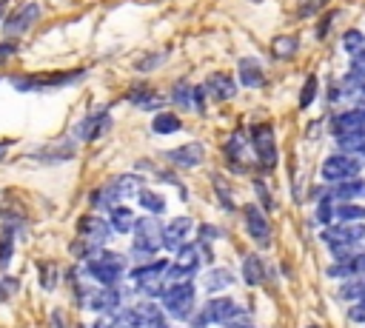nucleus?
<instances>
[{"mask_svg": "<svg viewBox=\"0 0 365 328\" xmlns=\"http://www.w3.org/2000/svg\"><path fill=\"white\" fill-rule=\"evenodd\" d=\"M134 222H137V217H134V211L128 205H114L108 211V225L117 234H131L134 231Z\"/></svg>", "mask_w": 365, "mask_h": 328, "instance_id": "28", "label": "nucleus"}, {"mask_svg": "<svg viewBox=\"0 0 365 328\" xmlns=\"http://www.w3.org/2000/svg\"><path fill=\"white\" fill-rule=\"evenodd\" d=\"M165 57H168V51H151V54L140 57V60L134 63V68H137V71H154V68H160V66L165 63Z\"/></svg>", "mask_w": 365, "mask_h": 328, "instance_id": "38", "label": "nucleus"}, {"mask_svg": "<svg viewBox=\"0 0 365 328\" xmlns=\"http://www.w3.org/2000/svg\"><path fill=\"white\" fill-rule=\"evenodd\" d=\"M194 231V220L191 217H174L163 225V248L177 251L180 245L188 242V234Z\"/></svg>", "mask_w": 365, "mask_h": 328, "instance_id": "19", "label": "nucleus"}, {"mask_svg": "<svg viewBox=\"0 0 365 328\" xmlns=\"http://www.w3.org/2000/svg\"><path fill=\"white\" fill-rule=\"evenodd\" d=\"M202 88H205V94H211L217 103H225V100H231V97L237 94V83H234V77H231L228 71H214V74H208L205 83H202Z\"/></svg>", "mask_w": 365, "mask_h": 328, "instance_id": "21", "label": "nucleus"}, {"mask_svg": "<svg viewBox=\"0 0 365 328\" xmlns=\"http://www.w3.org/2000/svg\"><path fill=\"white\" fill-rule=\"evenodd\" d=\"M359 128H365V106H354V108H345V111L331 117L334 137L336 134H348V131H359Z\"/></svg>", "mask_w": 365, "mask_h": 328, "instance_id": "23", "label": "nucleus"}, {"mask_svg": "<svg viewBox=\"0 0 365 328\" xmlns=\"http://www.w3.org/2000/svg\"><path fill=\"white\" fill-rule=\"evenodd\" d=\"M77 231H80V240H86L88 245L106 248L108 234H111V225H108V220H100V217H83L77 222Z\"/></svg>", "mask_w": 365, "mask_h": 328, "instance_id": "20", "label": "nucleus"}, {"mask_svg": "<svg viewBox=\"0 0 365 328\" xmlns=\"http://www.w3.org/2000/svg\"><path fill=\"white\" fill-rule=\"evenodd\" d=\"M188 322H191V328H208V325H211V322H208V319H205V317H202L200 311H197V314H194V317H191Z\"/></svg>", "mask_w": 365, "mask_h": 328, "instance_id": "47", "label": "nucleus"}, {"mask_svg": "<svg viewBox=\"0 0 365 328\" xmlns=\"http://www.w3.org/2000/svg\"><path fill=\"white\" fill-rule=\"evenodd\" d=\"M86 71H60V74H37V77H17L14 86L20 91H40V88H60V86H71L74 80H83Z\"/></svg>", "mask_w": 365, "mask_h": 328, "instance_id": "13", "label": "nucleus"}, {"mask_svg": "<svg viewBox=\"0 0 365 328\" xmlns=\"http://www.w3.org/2000/svg\"><path fill=\"white\" fill-rule=\"evenodd\" d=\"M334 222H365L362 203H334Z\"/></svg>", "mask_w": 365, "mask_h": 328, "instance_id": "31", "label": "nucleus"}, {"mask_svg": "<svg viewBox=\"0 0 365 328\" xmlns=\"http://www.w3.org/2000/svg\"><path fill=\"white\" fill-rule=\"evenodd\" d=\"M108 128H111V114H108V108H106V106H100V108L88 111V114H86V117L77 123V128H74V137H77V140H86V143H91V140L103 137Z\"/></svg>", "mask_w": 365, "mask_h": 328, "instance_id": "15", "label": "nucleus"}, {"mask_svg": "<svg viewBox=\"0 0 365 328\" xmlns=\"http://www.w3.org/2000/svg\"><path fill=\"white\" fill-rule=\"evenodd\" d=\"M334 140H336V148H339L342 154H351V157L365 160V128L348 131V134H336Z\"/></svg>", "mask_w": 365, "mask_h": 328, "instance_id": "26", "label": "nucleus"}, {"mask_svg": "<svg viewBox=\"0 0 365 328\" xmlns=\"http://www.w3.org/2000/svg\"><path fill=\"white\" fill-rule=\"evenodd\" d=\"M319 237L328 248H356L365 240V222H334L325 225Z\"/></svg>", "mask_w": 365, "mask_h": 328, "instance_id": "8", "label": "nucleus"}, {"mask_svg": "<svg viewBox=\"0 0 365 328\" xmlns=\"http://www.w3.org/2000/svg\"><path fill=\"white\" fill-rule=\"evenodd\" d=\"M168 100H171L174 106H180L182 111H185V108H194V86H191L188 80H177V83L171 86Z\"/></svg>", "mask_w": 365, "mask_h": 328, "instance_id": "32", "label": "nucleus"}, {"mask_svg": "<svg viewBox=\"0 0 365 328\" xmlns=\"http://www.w3.org/2000/svg\"><path fill=\"white\" fill-rule=\"evenodd\" d=\"M194 111H205V88L202 86H194Z\"/></svg>", "mask_w": 365, "mask_h": 328, "instance_id": "46", "label": "nucleus"}, {"mask_svg": "<svg viewBox=\"0 0 365 328\" xmlns=\"http://www.w3.org/2000/svg\"><path fill=\"white\" fill-rule=\"evenodd\" d=\"M163 157H165L174 168H197V165L205 160V148H202L200 143H185V145H177V148L163 151Z\"/></svg>", "mask_w": 365, "mask_h": 328, "instance_id": "18", "label": "nucleus"}, {"mask_svg": "<svg viewBox=\"0 0 365 328\" xmlns=\"http://www.w3.org/2000/svg\"><path fill=\"white\" fill-rule=\"evenodd\" d=\"M359 171H362V160H359V157H351V154H342V151L325 157L322 165H319V177H322L328 185L354 180V177H359Z\"/></svg>", "mask_w": 365, "mask_h": 328, "instance_id": "6", "label": "nucleus"}, {"mask_svg": "<svg viewBox=\"0 0 365 328\" xmlns=\"http://www.w3.org/2000/svg\"><path fill=\"white\" fill-rule=\"evenodd\" d=\"M297 51H299V37H294V34H279L271 40L274 60H291Z\"/></svg>", "mask_w": 365, "mask_h": 328, "instance_id": "30", "label": "nucleus"}, {"mask_svg": "<svg viewBox=\"0 0 365 328\" xmlns=\"http://www.w3.org/2000/svg\"><path fill=\"white\" fill-rule=\"evenodd\" d=\"M91 328H125V325H123V314H120V311H114V314H100Z\"/></svg>", "mask_w": 365, "mask_h": 328, "instance_id": "41", "label": "nucleus"}, {"mask_svg": "<svg viewBox=\"0 0 365 328\" xmlns=\"http://www.w3.org/2000/svg\"><path fill=\"white\" fill-rule=\"evenodd\" d=\"M6 148H9V143H0V157L6 154Z\"/></svg>", "mask_w": 365, "mask_h": 328, "instance_id": "51", "label": "nucleus"}, {"mask_svg": "<svg viewBox=\"0 0 365 328\" xmlns=\"http://www.w3.org/2000/svg\"><path fill=\"white\" fill-rule=\"evenodd\" d=\"M134 245H131V254L137 260H154V254L163 248V225L160 220H154L151 214L148 217H137L134 222Z\"/></svg>", "mask_w": 365, "mask_h": 328, "instance_id": "4", "label": "nucleus"}, {"mask_svg": "<svg viewBox=\"0 0 365 328\" xmlns=\"http://www.w3.org/2000/svg\"><path fill=\"white\" fill-rule=\"evenodd\" d=\"M362 197H365V180L362 177H354V180H345V183H336L331 188L317 191V200H331V203H356Z\"/></svg>", "mask_w": 365, "mask_h": 328, "instance_id": "16", "label": "nucleus"}, {"mask_svg": "<svg viewBox=\"0 0 365 328\" xmlns=\"http://www.w3.org/2000/svg\"><path fill=\"white\" fill-rule=\"evenodd\" d=\"M348 319L351 322H362L365 325V302H354L351 311H348Z\"/></svg>", "mask_w": 365, "mask_h": 328, "instance_id": "44", "label": "nucleus"}, {"mask_svg": "<svg viewBox=\"0 0 365 328\" xmlns=\"http://www.w3.org/2000/svg\"><path fill=\"white\" fill-rule=\"evenodd\" d=\"M308 328H319V325H308Z\"/></svg>", "mask_w": 365, "mask_h": 328, "instance_id": "53", "label": "nucleus"}, {"mask_svg": "<svg viewBox=\"0 0 365 328\" xmlns=\"http://www.w3.org/2000/svg\"><path fill=\"white\" fill-rule=\"evenodd\" d=\"M14 54V43H0V63H3V57H11Z\"/></svg>", "mask_w": 365, "mask_h": 328, "instance_id": "48", "label": "nucleus"}, {"mask_svg": "<svg viewBox=\"0 0 365 328\" xmlns=\"http://www.w3.org/2000/svg\"><path fill=\"white\" fill-rule=\"evenodd\" d=\"M83 305H86L88 311H94L97 317H100V314H114V311H120V305H123V294H120L117 285H100V288H91V291L86 294Z\"/></svg>", "mask_w": 365, "mask_h": 328, "instance_id": "12", "label": "nucleus"}, {"mask_svg": "<svg viewBox=\"0 0 365 328\" xmlns=\"http://www.w3.org/2000/svg\"><path fill=\"white\" fill-rule=\"evenodd\" d=\"M145 328H171V325H168V319H165V317L160 314V317H157V319H151V322H148Z\"/></svg>", "mask_w": 365, "mask_h": 328, "instance_id": "49", "label": "nucleus"}, {"mask_svg": "<svg viewBox=\"0 0 365 328\" xmlns=\"http://www.w3.org/2000/svg\"><path fill=\"white\" fill-rule=\"evenodd\" d=\"M51 328H66V322H63V314H60V311H51Z\"/></svg>", "mask_w": 365, "mask_h": 328, "instance_id": "50", "label": "nucleus"}, {"mask_svg": "<svg viewBox=\"0 0 365 328\" xmlns=\"http://www.w3.org/2000/svg\"><path fill=\"white\" fill-rule=\"evenodd\" d=\"M17 280L14 277H0V299H9L14 291H17Z\"/></svg>", "mask_w": 365, "mask_h": 328, "instance_id": "43", "label": "nucleus"}, {"mask_svg": "<svg viewBox=\"0 0 365 328\" xmlns=\"http://www.w3.org/2000/svg\"><path fill=\"white\" fill-rule=\"evenodd\" d=\"M248 137H251V148H254V157H257L259 168L271 171L277 165V137H274V128L268 123H257V125H251Z\"/></svg>", "mask_w": 365, "mask_h": 328, "instance_id": "7", "label": "nucleus"}, {"mask_svg": "<svg viewBox=\"0 0 365 328\" xmlns=\"http://www.w3.org/2000/svg\"><path fill=\"white\" fill-rule=\"evenodd\" d=\"M11 254H14V231H3L0 234V271L9 268Z\"/></svg>", "mask_w": 365, "mask_h": 328, "instance_id": "37", "label": "nucleus"}, {"mask_svg": "<svg viewBox=\"0 0 365 328\" xmlns=\"http://www.w3.org/2000/svg\"><path fill=\"white\" fill-rule=\"evenodd\" d=\"M94 282L100 285H120L123 274H125V257L117 254V251H108V248H100L91 260H86V268H83Z\"/></svg>", "mask_w": 365, "mask_h": 328, "instance_id": "2", "label": "nucleus"}, {"mask_svg": "<svg viewBox=\"0 0 365 328\" xmlns=\"http://www.w3.org/2000/svg\"><path fill=\"white\" fill-rule=\"evenodd\" d=\"M348 77L365 83V51H359V54H354L348 60Z\"/></svg>", "mask_w": 365, "mask_h": 328, "instance_id": "40", "label": "nucleus"}, {"mask_svg": "<svg viewBox=\"0 0 365 328\" xmlns=\"http://www.w3.org/2000/svg\"><path fill=\"white\" fill-rule=\"evenodd\" d=\"M125 100H128L131 106L143 108V111H160V106L165 103V97H163L157 88L145 86V83H140V86H131V88L125 91Z\"/></svg>", "mask_w": 365, "mask_h": 328, "instance_id": "22", "label": "nucleus"}, {"mask_svg": "<svg viewBox=\"0 0 365 328\" xmlns=\"http://www.w3.org/2000/svg\"><path fill=\"white\" fill-rule=\"evenodd\" d=\"M40 274H43V280H40V282H43V288H46V291H51V288H54V268L46 262V265L40 268Z\"/></svg>", "mask_w": 365, "mask_h": 328, "instance_id": "45", "label": "nucleus"}, {"mask_svg": "<svg viewBox=\"0 0 365 328\" xmlns=\"http://www.w3.org/2000/svg\"><path fill=\"white\" fill-rule=\"evenodd\" d=\"M242 280L248 288H257L265 282V262L259 260V254H245L242 260Z\"/></svg>", "mask_w": 365, "mask_h": 328, "instance_id": "27", "label": "nucleus"}, {"mask_svg": "<svg viewBox=\"0 0 365 328\" xmlns=\"http://www.w3.org/2000/svg\"><path fill=\"white\" fill-rule=\"evenodd\" d=\"M222 154H225V163L234 168V171H245V165H248V160H251V137L242 131V128H237L228 140H225V145H222Z\"/></svg>", "mask_w": 365, "mask_h": 328, "instance_id": "14", "label": "nucleus"}, {"mask_svg": "<svg viewBox=\"0 0 365 328\" xmlns=\"http://www.w3.org/2000/svg\"><path fill=\"white\" fill-rule=\"evenodd\" d=\"M143 191V177L140 174H120V177H114L108 185H103V188H97L94 194H91V203L97 205V208H114V205H120V200H128V197H137Z\"/></svg>", "mask_w": 365, "mask_h": 328, "instance_id": "3", "label": "nucleus"}, {"mask_svg": "<svg viewBox=\"0 0 365 328\" xmlns=\"http://www.w3.org/2000/svg\"><path fill=\"white\" fill-rule=\"evenodd\" d=\"M3 9H6V0H0V14H3Z\"/></svg>", "mask_w": 365, "mask_h": 328, "instance_id": "52", "label": "nucleus"}, {"mask_svg": "<svg viewBox=\"0 0 365 328\" xmlns=\"http://www.w3.org/2000/svg\"><path fill=\"white\" fill-rule=\"evenodd\" d=\"M200 271V248L185 242L174 251V260L168 262V280L180 282V280H191Z\"/></svg>", "mask_w": 365, "mask_h": 328, "instance_id": "10", "label": "nucleus"}, {"mask_svg": "<svg viewBox=\"0 0 365 328\" xmlns=\"http://www.w3.org/2000/svg\"><path fill=\"white\" fill-rule=\"evenodd\" d=\"M200 314H202L208 322H217V325H234L237 319L245 317V308H242L237 299H231V297H211V299L202 305Z\"/></svg>", "mask_w": 365, "mask_h": 328, "instance_id": "9", "label": "nucleus"}, {"mask_svg": "<svg viewBox=\"0 0 365 328\" xmlns=\"http://www.w3.org/2000/svg\"><path fill=\"white\" fill-rule=\"evenodd\" d=\"M237 74H240V83L245 88H262L265 86V68L257 57H242L237 66Z\"/></svg>", "mask_w": 365, "mask_h": 328, "instance_id": "25", "label": "nucleus"}, {"mask_svg": "<svg viewBox=\"0 0 365 328\" xmlns=\"http://www.w3.org/2000/svg\"><path fill=\"white\" fill-rule=\"evenodd\" d=\"M160 299H163V308L168 311V317H174V319L188 322V319L197 314V311H194V305H197V288H194L191 280L168 282Z\"/></svg>", "mask_w": 365, "mask_h": 328, "instance_id": "1", "label": "nucleus"}, {"mask_svg": "<svg viewBox=\"0 0 365 328\" xmlns=\"http://www.w3.org/2000/svg\"><path fill=\"white\" fill-rule=\"evenodd\" d=\"M254 188H257V194H259V203H262V208H265V211H271V208H274V200H271V194H268L265 183H262V180H254Z\"/></svg>", "mask_w": 365, "mask_h": 328, "instance_id": "42", "label": "nucleus"}, {"mask_svg": "<svg viewBox=\"0 0 365 328\" xmlns=\"http://www.w3.org/2000/svg\"><path fill=\"white\" fill-rule=\"evenodd\" d=\"M37 17H40V6H37V3H26V6H20V9H17L14 14H9L6 23H3L6 37H20L23 31H29V26L37 23Z\"/></svg>", "mask_w": 365, "mask_h": 328, "instance_id": "17", "label": "nucleus"}, {"mask_svg": "<svg viewBox=\"0 0 365 328\" xmlns=\"http://www.w3.org/2000/svg\"><path fill=\"white\" fill-rule=\"evenodd\" d=\"M317 88H319V83H317V77L311 74V77L302 83V91H299V108H311V106H314Z\"/></svg>", "mask_w": 365, "mask_h": 328, "instance_id": "39", "label": "nucleus"}, {"mask_svg": "<svg viewBox=\"0 0 365 328\" xmlns=\"http://www.w3.org/2000/svg\"><path fill=\"white\" fill-rule=\"evenodd\" d=\"M137 200H140V205H143L148 214H163V211H165L163 194H157V191H151V188H143V191L137 194Z\"/></svg>", "mask_w": 365, "mask_h": 328, "instance_id": "34", "label": "nucleus"}, {"mask_svg": "<svg viewBox=\"0 0 365 328\" xmlns=\"http://www.w3.org/2000/svg\"><path fill=\"white\" fill-rule=\"evenodd\" d=\"M234 274L228 271V268H211V271H205V291L208 294H220V291H228L231 285H234Z\"/></svg>", "mask_w": 365, "mask_h": 328, "instance_id": "29", "label": "nucleus"}, {"mask_svg": "<svg viewBox=\"0 0 365 328\" xmlns=\"http://www.w3.org/2000/svg\"><path fill=\"white\" fill-rule=\"evenodd\" d=\"M342 48L354 57V54H359V51H365V34L359 31V29H348V31H342Z\"/></svg>", "mask_w": 365, "mask_h": 328, "instance_id": "35", "label": "nucleus"}, {"mask_svg": "<svg viewBox=\"0 0 365 328\" xmlns=\"http://www.w3.org/2000/svg\"><path fill=\"white\" fill-rule=\"evenodd\" d=\"M180 128H182V123H180V117L171 114V111H157L154 120H151V131H154V134H174V131H180Z\"/></svg>", "mask_w": 365, "mask_h": 328, "instance_id": "33", "label": "nucleus"}, {"mask_svg": "<svg viewBox=\"0 0 365 328\" xmlns=\"http://www.w3.org/2000/svg\"><path fill=\"white\" fill-rule=\"evenodd\" d=\"M242 222H245L248 237H251L259 248H268V245H271V222H268V214H265L259 205H254V203L242 205Z\"/></svg>", "mask_w": 365, "mask_h": 328, "instance_id": "11", "label": "nucleus"}, {"mask_svg": "<svg viewBox=\"0 0 365 328\" xmlns=\"http://www.w3.org/2000/svg\"><path fill=\"white\" fill-rule=\"evenodd\" d=\"M168 262L171 260H148L140 262L137 268H131V282L137 285V291H143L145 297H163L165 291V277H168Z\"/></svg>", "mask_w": 365, "mask_h": 328, "instance_id": "5", "label": "nucleus"}, {"mask_svg": "<svg viewBox=\"0 0 365 328\" xmlns=\"http://www.w3.org/2000/svg\"><path fill=\"white\" fill-rule=\"evenodd\" d=\"M328 277H342V280H365V251L348 257V260H336L328 268Z\"/></svg>", "mask_w": 365, "mask_h": 328, "instance_id": "24", "label": "nucleus"}, {"mask_svg": "<svg viewBox=\"0 0 365 328\" xmlns=\"http://www.w3.org/2000/svg\"><path fill=\"white\" fill-rule=\"evenodd\" d=\"M211 185H214V191H217V197H220V205L225 208V211H234L237 205H234V191L225 185V180L220 177V174H211Z\"/></svg>", "mask_w": 365, "mask_h": 328, "instance_id": "36", "label": "nucleus"}]
</instances>
